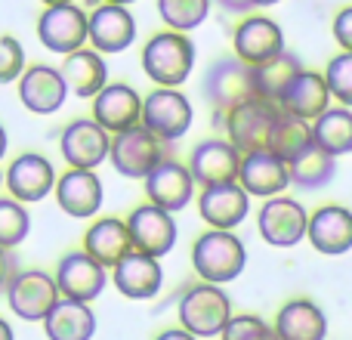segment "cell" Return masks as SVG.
<instances>
[{
    "mask_svg": "<svg viewBox=\"0 0 352 340\" xmlns=\"http://www.w3.org/2000/svg\"><path fill=\"white\" fill-rule=\"evenodd\" d=\"M278 105L269 103V99L250 96L244 103L232 105L226 111V130H229V142L238 149L241 155L248 152H263L269 149V136H272V127L278 121Z\"/></svg>",
    "mask_w": 352,
    "mask_h": 340,
    "instance_id": "5",
    "label": "cell"
},
{
    "mask_svg": "<svg viewBox=\"0 0 352 340\" xmlns=\"http://www.w3.org/2000/svg\"><path fill=\"white\" fill-rule=\"evenodd\" d=\"M244 263H248V251H244V242L232 229L201 232L192 248L195 273L201 275V281H210V285L235 281L241 275Z\"/></svg>",
    "mask_w": 352,
    "mask_h": 340,
    "instance_id": "2",
    "label": "cell"
},
{
    "mask_svg": "<svg viewBox=\"0 0 352 340\" xmlns=\"http://www.w3.org/2000/svg\"><path fill=\"white\" fill-rule=\"evenodd\" d=\"M324 87H328V93L337 99L340 105H352V53H337L334 59L328 62V68H324Z\"/></svg>",
    "mask_w": 352,
    "mask_h": 340,
    "instance_id": "37",
    "label": "cell"
},
{
    "mask_svg": "<svg viewBox=\"0 0 352 340\" xmlns=\"http://www.w3.org/2000/svg\"><path fill=\"white\" fill-rule=\"evenodd\" d=\"M6 146H10V136H6L3 124H0V158H3V155H6Z\"/></svg>",
    "mask_w": 352,
    "mask_h": 340,
    "instance_id": "44",
    "label": "cell"
},
{
    "mask_svg": "<svg viewBox=\"0 0 352 340\" xmlns=\"http://www.w3.org/2000/svg\"><path fill=\"white\" fill-rule=\"evenodd\" d=\"M278 111L287 118H297V121H312L318 118L324 109L331 105V93L324 87L322 72H300L291 84L285 87V93L278 96Z\"/></svg>",
    "mask_w": 352,
    "mask_h": 340,
    "instance_id": "26",
    "label": "cell"
},
{
    "mask_svg": "<svg viewBox=\"0 0 352 340\" xmlns=\"http://www.w3.org/2000/svg\"><path fill=\"white\" fill-rule=\"evenodd\" d=\"M275 340H324L328 337V319L322 306L312 300H287L278 310L272 325Z\"/></svg>",
    "mask_w": 352,
    "mask_h": 340,
    "instance_id": "27",
    "label": "cell"
},
{
    "mask_svg": "<svg viewBox=\"0 0 352 340\" xmlns=\"http://www.w3.org/2000/svg\"><path fill=\"white\" fill-rule=\"evenodd\" d=\"M10 279H12V260H10L6 251H0V291L6 288V281Z\"/></svg>",
    "mask_w": 352,
    "mask_h": 340,
    "instance_id": "41",
    "label": "cell"
},
{
    "mask_svg": "<svg viewBox=\"0 0 352 340\" xmlns=\"http://www.w3.org/2000/svg\"><path fill=\"white\" fill-rule=\"evenodd\" d=\"M306 220H309V213L297 198L275 195V198H266V204L260 207L256 226H260V235L266 238V244L294 248L306 238Z\"/></svg>",
    "mask_w": 352,
    "mask_h": 340,
    "instance_id": "10",
    "label": "cell"
},
{
    "mask_svg": "<svg viewBox=\"0 0 352 340\" xmlns=\"http://www.w3.org/2000/svg\"><path fill=\"white\" fill-rule=\"evenodd\" d=\"M130 251H133L130 232H127V226H124V220H118V217L96 220V223L84 232V254L93 257L102 269H111L124 254H130Z\"/></svg>",
    "mask_w": 352,
    "mask_h": 340,
    "instance_id": "29",
    "label": "cell"
},
{
    "mask_svg": "<svg viewBox=\"0 0 352 340\" xmlns=\"http://www.w3.org/2000/svg\"><path fill=\"white\" fill-rule=\"evenodd\" d=\"M146 195H148V204L161 207L167 213H176L182 207H188L195 195V182L192 173H188L186 164L179 161L164 158L161 164H155L146 176Z\"/></svg>",
    "mask_w": 352,
    "mask_h": 340,
    "instance_id": "19",
    "label": "cell"
},
{
    "mask_svg": "<svg viewBox=\"0 0 352 340\" xmlns=\"http://www.w3.org/2000/svg\"><path fill=\"white\" fill-rule=\"evenodd\" d=\"M56 201L59 207L74 220H90L102 207V180L96 176V170H65L59 180L53 182Z\"/></svg>",
    "mask_w": 352,
    "mask_h": 340,
    "instance_id": "21",
    "label": "cell"
},
{
    "mask_svg": "<svg viewBox=\"0 0 352 340\" xmlns=\"http://www.w3.org/2000/svg\"><path fill=\"white\" fill-rule=\"evenodd\" d=\"M109 142H111V136L96 121L78 118V121L65 124V130L59 134V152L68 161V167L96 170L109 158Z\"/></svg>",
    "mask_w": 352,
    "mask_h": 340,
    "instance_id": "14",
    "label": "cell"
},
{
    "mask_svg": "<svg viewBox=\"0 0 352 340\" xmlns=\"http://www.w3.org/2000/svg\"><path fill=\"white\" fill-rule=\"evenodd\" d=\"M43 6H59V3H74V0H41Z\"/></svg>",
    "mask_w": 352,
    "mask_h": 340,
    "instance_id": "46",
    "label": "cell"
},
{
    "mask_svg": "<svg viewBox=\"0 0 352 340\" xmlns=\"http://www.w3.org/2000/svg\"><path fill=\"white\" fill-rule=\"evenodd\" d=\"M303 72L300 59L287 50H281L278 56L260 62V65H250V84H254V96L269 99V103H278V96L285 93V87L291 84L297 74Z\"/></svg>",
    "mask_w": 352,
    "mask_h": 340,
    "instance_id": "32",
    "label": "cell"
},
{
    "mask_svg": "<svg viewBox=\"0 0 352 340\" xmlns=\"http://www.w3.org/2000/svg\"><path fill=\"white\" fill-rule=\"evenodd\" d=\"M59 74H62L68 90H74L80 99L96 96V93L109 84V65H105L102 53L87 50V47L68 53L65 62H62V68H59Z\"/></svg>",
    "mask_w": 352,
    "mask_h": 340,
    "instance_id": "30",
    "label": "cell"
},
{
    "mask_svg": "<svg viewBox=\"0 0 352 340\" xmlns=\"http://www.w3.org/2000/svg\"><path fill=\"white\" fill-rule=\"evenodd\" d=\"M41 322L50 340H93L96 334V316L90 304H78V300L59 297Z\"/></svg>",
    "mask_w": 352,
    "mask_h": 340,
    "instance_id": "28",
    "label": "cell"
},
{
    "mask_svg": "<svg viewBox=\"0 0 352 340\" xmlns=\"http://www.w3.org/2000/svg\"><path fill=\"white\" fill-rule=\"evenodd\" d=\"M309 146H316V142H312L309 121H297V118L278 115V121H275V127H272V136H269V152L278 161L291 164V161H297Z\"/></svg>",
    "mask_w": 352,
    "mask_h": 340,
    "instance_id": "34",
    "label": "cell"
},
{
    "mask_svg": "<svg viewBox=\"0 0 352 340\" xmlns=\"http://www.w3.org/2000/svg\"><path fill=\"white\" fill-rule=\"evenodd\" d=\"M87 41L96 53H121L136 41V19L127 6L99 3L93 12H87Z\"/></svg>",
    "mask_w": 352,
    "mask_h": 340,
    "instance_id": "13",
    "label": "cell"
},
{
    "mask_svg": "<svg viewBox=\"0 0 352 340\" xmlns=\"http://www.w3.org/2000/svg\"><path fill=\"white\" fill-rule=\"evenodd\" d=\"M31 232V217L16 198H0V251H12Z\"/></svg>",
    "mask_w": 352,
    "mask_h": 340,
    "instance_id": "36",
    "label": "cell"
},
{
    "mask_svg": "<svg viewBox=\"0 0 352 340\" xmlns=\"http://www.w3.org/2000/svg\"><path fill=\"white\" fill-rule=\"evenodd\" d=\"M130 232V244L140 254H148L155 260H161L164 254H170L176 244V220L173 213L161 211L155 204H140L130 211V217L124 220Z\"/></svg>",
    "mask_w": 352,
    "mask_h": 340,
    "instance_id": "9",
    "label": "cell"
},
{
    "mask_svg": "<svg viewBox=\"0 0 352 340\" xmlns=\"http://www.w3.org/2000/svg\"><path fill=\"white\" fill-rule=\"evenodd\" d=\"M334 173H337V158L322 152L318 146H309L297 161L287 164V180L297 189H306V192L328 186V182L334 180Z\"/></svg>",
    "mask_w": 352,
    "mask_h": 340,
    "instance_id": "33",
    "label": "cell"
},
{
    "mask_svg": "<svg viewBox=\"0 0 352 340\" xmlns=\"http://www.w3.org/2000/svg\"><path fill=\"white\" fill-rule=\"evenodd\" d=\"M210 12V0H158V16L170 31L188 34L195 31Z\"/></svg>",
    "mask_w": 352,
    "mask_h": 340,
    "instance_id": "35",
    "label": "cell"
},
{
    "mask_svg": "<svg viewBox=\"0 0 352 340\" xmlns=\"http://www.w3.org/2000/svg\"><path fill=\"white\" fill-rule=\"evenodd\" d=\"M102 3H118V6H130V3H136V0H102Z\"/></svg>",
    "mask_w": 352,
    "mask_h": 340,
    "instance_id": "47",
    "label": "cell"
},
{
    "mask_svg": "<svg viewBox=\"0 0 352 340\" xmlns=\"http://www.w3.org/2000/svg\"><path fill=\"white\" fill-rule=\"evenodd\" d=\"M201 93L217 111H229L232 105L244 103L254 96V84H250V65H244L238 56H219L210 62L201 81Z\"/></svg>",
    "mask_w": 352,
    "mask_h": 340,
    "instance_id": "7",
    "label": "cell"
},
{
    "mask_svg": "<svg viewBox=\"0 0 352 340\" xmlns=\"http://www.w3.org/2000/svg\"><path fill=\"white\" fill-rule=\"evenodd\" d=\"M235 182L248 195H256V198H275V195H281L291 186V180H287V164L275 158L269 149L241 155Z\"/></svg>",
    "mask_w": 352,
    "mask_h": 340,
    "instance_id": "24",
    "label": "cell"
},
{
    "mask_svg": "<svg viewBox=\"0 0 352 340\" xmlns=\"http://www.w3.org/2000/svg\"><path fill=\"white\" fill-rule=\"evenodd\" d=\"M232 47L244 65H260L285 50V31L269 16H248L232 31Z\"/></svg>",
    "mask_w": 352,
    "mask_h": 340,
    "instance_id": "16",
    "label": "cell"
},
{
    "mask_svg": "<svg viewBox=\"0 0 352 340\" xmlns=\"http://www.w3.org/2000/svg\"><path fill=\"white\" fill-rule=\"evenodd\" d=\"M281 3V0H248V6H275Z\"/></svg>",
    "mask_w": 352,
    "mask_h": 340,
    "instance_id": "45",
    "label": "cell"
},
{
    "mask_svg": "<svg viewBox=\"0 0 352 340\" xmlns=\"http://www.w3.org/2000/svg\"><path fill=\"white\" fill-rule=\"evenodd\" d=\"M238 164H241V152L229 140H201L192 149L188 173H192V182L204 189L217 182H235Z\"/></svg>",
    "mask_w": 352,
    "mask_h": 340,
    "instance_id": "18",
    "label": "cell"
},
{
    "mask_svg": "<svg viewBox=\"0 0 352 340\" xmlns=\"http://www.w3.org/2000/svg\"><path fill=\"white\" fill-rule=\"evenodd\" d=\"M65 96H68V87L62 81L59 68L31 65L19 74V99L34 115H53V111H59Z\"/></svg>",
    "mask_w": 352,
    "mask_h": 340,
    "instance_id": "23",
    "label": "cell"
},
{
    "mask_svg": "<svg viewBox=\"0 0 352 340\" xmlns=\"http://www.w3.org/2000/svg\"><path fill=\"white\" fill-rule=\"evenodd\" d=\"M195 109L188 103L186 93H179V87H155L146 99H142L140 124L155 134L161 142H176L188 134L192 127Z\"/></svg>",
    "mask_w": 352,
    "mask_h": 340,
    "instance_id": "4",
    "label": "cell"
},
{
    "mask_svg": "<svg viewBox=\"0 0 352 340\" xmlns=\"http://www.w3.org/2000/svg\"><path fill=\"white\" fill-rule=\"evenodd\" d=\"M167 158V142H161L155 134H148L142 124L111 136L109 161L127 180H146L148 170Z\"/></svg>",
    "mask_w": 352,
    "mask_h": 340,
    "instance_id": "6",
    "label": "cell"
},
{
    "mask_svg": "<svg viewBox=\"0 0 352 340\" xmlns=\"http://www.w3.org/2000/svg\"><path fill=\"white\" fill-rule=\"evenodd\" d=\"M155 340H198V337H192L186 328H167V331H161Z\"/></svg>",
    "mask_w": 352,
    "mask_h": 340,
    "instance_id": "42",
    "label": "cell"
},
{
    "mask_svg": "<svg viewBox=\"0 0 352 340\" xmlns=\"http://www.w3.org/2000/svg\"><path fill=\"white\" fill-rule=\"evenodd\" d=\"M223 340H275L272 328L260 316H232L219 331Z\"/></svg>",
    "mask_w": 352,
    "mask_h": 340,
    "instance_id": "38",
    "label": "cell"
},
{
    "mask_svg": "<svg viewBox=\"0 0 352 340\" xmlns=\"http://www.w3.org/2000/svg\"><path fill=\"white\" fill-rule=\"evenodd\" d=\"M306 238L318 254L340 257L352 248V213L340 204L318 207L306 220Z\"/></svg>",
    "mask_w": 352,
    "mask_h": 340,
    "instance_id": "25",
    "label": "cell"
},
{
    "mask_svg": "<svg viewBox=\"0 0 352 340\" xmlns=\"http://www.w3.org/2000/svg\"><path fill=\"white\" fill-rule=\"evenodd\" d=\"M140 111H142V96L130 84H105L93 96V121L109 136L136 127Z\"/></svg>",
    "mask_w": 352,
    "mask_h": 340,
    "instance_id": "17",
    "label": "cell"
},
{
    "mask_svg": "<svg viewBox=\"0 0 352 340\" xmlns=\"http://www.w3.org/2000/svg\"><path fill=\"white\" fill-rule=\"evenodd\" d=\"M232 319V300L219 285L201 281L192 285L179 300V325L192 337H219Z\"/></svg>",
    "mask_w": 352,
    "mask_h": 340,
    "instance_id": "3",
    "label": "cell"
},
{
    "mask_svg": "<svg viewBox=\"0 0 352 340\" xmlns=\"http://www.w3.org/2000/svg\"><path fill=\"white\" fill-rule=\"evenodd\" d=\"M195 68V43L179 31H158L142 47V72L155 87H179Z\"/></svg>",
    "mask_w": 352,
    "mask_h": 340,
    "instance_id": "1",
    "label": "cell"
},
{
    "mask_svg": "<svg viewBox=\"0 0 352 340\" xmlns=\"http://www.w3.org/2000/svg\"><path fill=\"white\" fill-rule=\"evenodd\" d=\"M25 50L12 34L0 37V84H12L25 72Z\"/></svg>",
    "mask_w": 352,
    "mask_h": 340,
    "instance_id": "39",
    "label": "cell"
},
{
    "mask_svg": "<svg viewBox=\"0 0 352 340\" xmlns=\"http://www.w3.org/2000/svg\"><path fill=\"white\" fill-rule=\"evenodd\" d=\"M0 340H12V328L6 319H0Z\"/></svg>",
    "mask_w": 352,
    "mask_h": 340,
    "instance_id": "43",
    "label": "cell"
},
{
    "mask_svg": "<svg viewBox=\"0 0 352 340\" xmlns=\"http://www.w3.org/2000/svg\"><path fill=\"white\" fill-rule=\"evenodd\" d=\"M111 281L127 300H152L161 291L164 269H161V260H155V257L130 251L111 266Z\"/></svg>",
    "mask_w": 352,
    "mask_h": 340,
    "instance_id": "20",
    "label": "cell"
},
{
    "mask_svg": "<svg viewBox=\"0 0 352 340\" xmlns=\"http://www.w3.org/2000/svg\"><path fill=\"white\" fill-rule=\"evenodd\" d=\"M3 182L19 204H37L53 192L56 170L41 152H22L19 158L10 161Z\"/></svg>",
    "mask_w": 352,
    "mask_h": 340,
    "instance_id": "15",
    "label": "cell"
},
{
    "mask_svg": "<svg viewBox=\"0 0 352 340\" xmlns=\"http://www.w3.org/2000/svg\"><path fill=\"white\" fill-rule=\"evenodd\" d=\"M334 37L346 53H352V6H343L334 16Z\"/></svg>",
    "mask_w": 352,
    "mask_h": 340,
    "instance_id": "40",
    "label": "cell"
},
{
    "mask_svg": "<svg viewBox=\"0 0 352 340\" xmlns=\"http://www.w3.org/2000/svg\"><path fill=\"white\" fill-rule=\"evenodd\" d=\"M56 300H59V288L53 275L43 269H22V273H12V279L6 281V304L25 322H41L53 310Z\"/></svg>",
    "mask_w": 352,
    "mask_h": 340,
    "instance_id": "8",
    "label": "cell"
},
{
    "mask_svg": "<svg viewBox=\"0 0 352 340\" xmlns=\"http://www.w3.org/2000/svg\"><path fill=\"white\" fill-rule=\"evenodd\" d=\"M309 130L312 142L322 152L334 155V158L352 152V111L346 105H328L322 115L309 121Z\"/></svg>",
    "mask_w": 352,
    "mask_h": 340,
    "instance_id": "31",
    "label": "cell"
},
{
    "mask_svg": "<svg viewBox=\"0 0 352 340\" xmlns=\"http://www.w3.org/2000/svg\"><path fill=\"white\" fill-rule=\"evenodd\" d=\"M198 211L204 217V223H210V229H235L248 220L250 195L238 182L204 186L198 195Z\"/></svg>",
    "mask_w": 352,
    "mask_h": 340,
    "instance_id": "22",
    "label": "cell"
},
{
    "mask_svg": "<svg viewBox=\"0 0 352 340\" xmlns=\"http://www.w3.org/2000/svg\"><path fill=\"white\" fill-rule=\"evenodd\" d=\"M53 281L59 288V297L78 300V304H93L109 285V269H102L84 251H72V254H65L59 260Z\"/></svg>",
    "mask_w": 352,
    "mask_h": 340,
    "instance_id": "11",
    "label": "cell"
},
{
    "mask_svg": "<svg viewBox=\"0 0 352 340\" xmlns=\"http://www.w3.org/2000/svg\"><path fill=\"white\" fill-rule=\"evenodd\" d=\"M0 186H3V173H0Z\"/></svg>",
    "mask_w": 352,
    "mask_h": 340,
    "instance_id": "48",
    "label": "cell"
},
{
    "mask_svg": "<svg viewBox=\"0 0 352 340\" xmlns=\"http://www.w3.org/2000/svg\"><path fill=\"white\" fill-rule=\"evenodd\" d=\"M37 37L50 53H74L87 43V12L78 3L47 6L37 19Z\"/></svg>",
    "mask_w": 352,
    "mask_h": 340,
    "instance_id": "12",
    "label": "cell"
}]
</instances>
